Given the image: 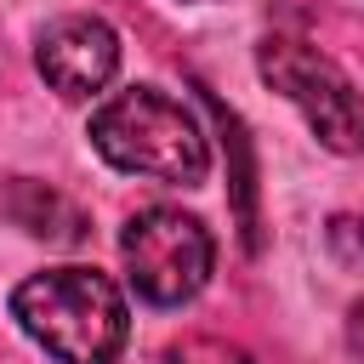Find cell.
<instances>
[{
    "instance_id": "1",
    "label": "cell",
    "mask_w": 364,
    "mask_h": 364,
    "mask_svg": "<svg viewBox=\"0 0 364 364\" xmlns=\"http://www.w3.org/2000/svg\"><path fill=\"white\" fill-rule=\"evenodd\" d=\"M11 313L63 364H114L131 336L125 296L97 267H46L23 279L11 290Z\"/></svg>"
},
{
    "instance_id": "2",
    "label": "cell",
    "mask_w": 364,
    "mask_h": 364,
    "mask_svg": "<svg viewBox=\"0 0 364 364\" xmlns=\"http://www.w3.org/2000/svg\"><path fill=\"white\" fill-rule=\"evenodd\" d=\"M91 148L119 171H136L154 182H182V188L205 182V171H210V148H205L193 108H182L176 97H165L154 85H131V91L108 97L91 114Z\"/></svg>"
},
{
    "instance_id": "3",
    "label": "cell",
    "mask_w": 364,
    "mask_h": 364,
    "mask_svg": "<svg viewBox=\"0 0 364 364\" xmlns=\"http://www.w3.org/2000/svg\"><path fill=\"white\" fill-rule=\"evenodd\" d=\"M256 68L273 91H284L301 108V119L330 154H364V97L341 74V63H330L296 34H267L256 46Z\"/></svg>"
},
{
    "instance_id": "4",
    "label": "cell",
    "mask_w": 364,
    "mask_h": 364,
    "mask_svg": "<svg viewBox=\"0 0 364 364\" xmlns=\"http://www.w3.org/2000/svg\"><path fill=\"white\" fill-rule=\"evenodd\" d=\"M119 256H125V273L136 284L142 301L154 307H176V301H193L210 279V233L199 216L188 210H171V205H154V210H136L119 233Z\"/></svg>"
},
{
    "instance_id": "5",
    "label": "cell",
    "mask_w": 364,
    "mask_h": 364,
    "mask_svg": "<svg viewBox=\"0 0 364 364\" xmlns=\"http://www.w3.org/2000/svg\"><path fill=\"white\" fill-rule=\"evenodd\" d=\"M40 74L51 91L63 97H91L114 80L119 68V34L102 23V17H57L46 34H40V51H34Z\"/></svg>"
},
{
    "instance_id": "6",
    "label": "cell",
    "mask_w": 364,
    "mask_h": 364,
    "mask_svg": "<svg viewBox=\"0 0 364 364\" xmlns=\"http://www.w3.org/2000/svg\"><path fill=\"white\" fill-rule=\"evenodd\" d=\"M6 216H11L23 233H34V239H57V245H80V239H85V216H80L57 188L28 182V176H17V182L6 188Z\"/></svg>"
},
{
    "instance_id": "7",
    "label": "cell",
    "mask_w": 364,
    "mask_h": 364,
    "mask_svg": "<svg viewBox=\"0 0 364 364\" xmlns=\"http://www.w3.org/2000/svg\"><path fill=\"white\" fill-rule=\"evenodd\" d=\"M171 364H250V358H245V347H233L222 336H188L171 347Z\"/></svg>"
},
{
    "instance_id": "8",
    "label": "cell",
    "mask_w": 364,
    "mask_h": 364,
    "mask_svg": "<svg viewBox=\"0 0 364 364\" xmlns=\"http://www.w3.org/2000/svg\"><path fill=\"white\" fill-rule=\"evenodd\" d=\"M347 341H353V353H364V301L347 313Z\"/></svg>"
}]
</instances>
